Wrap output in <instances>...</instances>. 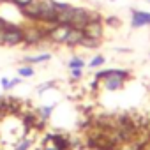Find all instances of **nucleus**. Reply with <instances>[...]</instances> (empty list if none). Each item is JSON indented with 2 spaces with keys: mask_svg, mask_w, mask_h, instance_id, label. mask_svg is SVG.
<instances>
[{
  "mask_svg": "<svg viewBox=\"0 0 150 150\" xmlns=\"http://www.w3.org/2000/svg\"><path fill=\"white\" fill-rule=\"evenodd\" d=\"M23 35H25V28L21 25L9 21L4 28H0V46H6V48L20 46L23 44Z\"/></svg>",
  "mask_w": 150,
  "mask_h": 150,
  "instance_id": "2",
  "label": "nucleus"
},
{
  "mask_svg": "<svg viewBox=\"0 0 150 150\" xmlns=\"http://www.w3.org/2000/svg\"><path fill=\"white\" fill-rule=\"evenodd\" d=\"M32 0H11V4L14 6V7H18V9H21V7H25L27 4H30Z\"/></svg>",
  "mask_w": 150,
  "mask_h": 150,
  "instance_id": "13",
  "label": "nucleus"
},
{
  "mask_svg": "<svg viewBox=\"0 0 150 150\" xmlns=\"http://www.w3.org/2000/svg\"><path fill=\"white\" fill-rule=\"evenodd\" d=\"M20 83H21V78H20V76H18V78H13V80L9 81V90H11V88H14V87H16V85H20Z\"/></svg>",
  "mask_w": 150,
  "mask_h": 150,
  "instance_id": "16",
  "label": "nucleus"
},
{
  "mask_svg": "<svg viewBox=\"0 0 150 150\" xmlns=\"http://www.w3.org/2000/svg\"><path fill=\"white\" fill-rule=\"evenodd\" d=\"M4 4H11V0H0V6H4Z\"/></svg>",
  "mask_w": 150,
  "mask_h": 150,
  "instance_id": "18",
  "label": "nucleus"
},
{
  "mask_svg": "<svg viewBox=\"0 0 150 150\" xmlns=\"http://www.w3.org/2000/svg\"><path fill=\"white\" fill-rule=\"evenodd\" d=\"M53 108H55V106H42V108L39 110V118H41V120H48V118L51 117Z\"/></svg>",
  "mask_w": 150,
  "mask_h": 150,
  "instance_id": "9",
  "label": "nucleus"
},
{
  "mask_svg": "<svg viewBox=\"0 0 150 150\" xmlns=\"http://www.w3.org/2000/svg\"><path fill=\"white\" fill-rule=\"evenodd\" d=\"M71 76H72L74 80L83 78V69H71Z\"/></svg>",
  "mask_w": 150,
  "mask_h": 150,
  "instance_id": "14",
  "label": "nucleus"
},
{
  "mask_svg": "<svg viewBox=\"0 0 150 150\" xmlns=\"http://www.w3.org/2000/svg\"><path fill=\"white\" fill-rule=\"evenodd\" d=\"M18 74H20V78H32L35 72H34V67H32V65L25 64V65H21V67L18 69Z\"/></svg>",
  "mask_w": 150,
  "mask_h": 150,
  "instance_id": "7",
  "label": "nucleus"
},
{
  "mask_svg": "<svg viewBox=\"0 0 150 150\" xmlns=\"http://www.w3.org/2000/svg\"><path fill=\"white\" fill-rule=\"evenodd\" d=\"M30 146H32V141L25 138V139H20V141L16 143V146H14V150H28Z\"/></svg>",
  "mask_w": 150,
  "mask_h": 150,
  "instance_id": "10",
  "label": "nucleus"
},
{
  "mask_svg": "<svg viewBox=\"0 0 150 150\" xmlns=\"http://www.w3.org/2000/svg\"><path fill=\"white\" fill-rule=\"evenodd\" d=\"M99 44H101V39L88 37V35H85V34H83V39H81V42H80V46H81V48H88V50H92V48H97Z\"/></svg>",
  "mask_w": 150,
  "mask_h": 150,
  "instance_id": "6",
  "label": "nucleus"
},
{
  "mask_svg": "<svg viewBox=\"0 0 150 150\" xmlns=\"http://www.w3.org/2000/svg\"><path fill=\"white\" fill-rule=\"evenodd\" d=\"M85 67V60L80 57H74L72 60H69V69H83Z\"/></svg>",
  "mask_w": 150,
  "mask_h": 150,
  "instance_id": "8",
  "label": "nucleus"
},
{
  "mask_svg": "<svg viewBox=\"0 0 150 150\" xmlns=\"http://www.w3.org/2000/svg\"><path fill=\"white\" fill-rule=\"evenodd\" d=\"M125 80H129V71H124V69H106L96 74V81H101L103 87L110 92L120 90Z\"/></svg>",
  "mask_w": 150,
  "mask_h": 150,
  "instance_id": "1",
  "label": "nucleus"
},
{
  "mask_svg": "<svg viewBox=\"0 0 150 150\" xmlns=\"http://www.w3.org/2000/svg\"><path fill=\"white\" fill-rule=\"evenodd\" d=\"M131 25H132V28H141V27L150 25V13L132 9L131 11Z\"/></svg>",
  "mask_w": 150,
  "mask_h": 150,
  "instance_id": "4",
  "label": "nucleus"
},
{
  "mask_svg": "<svg viewBox=\"0 0 150 150\" xmlns=\"http://www.w3.org/2000/svg\"><path fill=\"white\" fill-rule=\"evenodd\" d=\"M110 27H120V20L117 18V16H108L106 20H104Z\"/></svg>",
  "mask_w": 150,
  "mask_h": 150,
  "instance_id": "12",
  "label": "nucleus"
},
{
  "mask_svg": "<svg viewBox=\"0 0 150 150\" xmlns=\"http://www.w3.org/2000/svg\"><path fill=\"white\" fill-rule=\"evenodd\" d=\"M9 78H2V80H0V85H2V88L4 90H9Z\"/></svg>",
  "mask_w": 150,
  "mask_h": 150,
  "instance_id": "17",
  "label": "nucleus"
},
{
  "mask_svg": "<svg viewBox=\"0 0 150 150\" xmlns=\"http://www.w3.org/2000/svg\"><path fill=\"white\" fill-rule=\"evenodd\" d=\"M106 62V58L103 57V55H97V57H94L92 60H90V67H99V65H103Z\"/></svg>",
  "mask_w": 150,
  "mask_h": 150,
  "instance_id": "11",
  "label": "nucleus"
},
{
  "mask_svg": "<svg viewBox=\"0 0 150 150\" xmlns=\"http://www.w3.org/2000/svg\"><path fill=\"white\" fill-rule=\"evenodd\" d=\"M42 150H60V148H58V146H57V145H55V143L51 141V138L48 136V143H46V145L42 146Z\"/></svg>",
  "mask_w": 150,
  "mask_h": 150,
  "instance_id": "15",
  "label": "nucleus"
},
{
  "mask_svg": "<svg viewBox=\"0 0 150 150\" xmlns=\"http://www.w3.org/2000/svg\"><path fill=\"white\" fill-rule=\"evenodd\" d=\"M51 58L50 53H41V55H34V57H25L23 62L28 64V65H35V64H42V62H48Z\"/></svg>",
  "mask_w": 150,
  "mask_h": 150,
  "instance_id": "5",
  "label": "nucleus"
},
{
  "mask_svg": "<svg viewBox=\"0 0 150 150\" xmlns=\"http://www.w3.org/2000/svg\"><path fill=\"white\" fill-rule=\"evenodd\" d=\"M83 30V34L85 35H88V37H96V39H103V35H104V23H103V18H101V14L99 13H96V16L81 28Z\"/></svg>",
  "mask_w": 150,
  "mask_h": 150,
  "instance_id": "3",
  "label": "nucleus"
}]
</instances>
